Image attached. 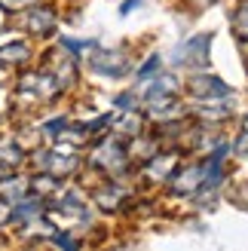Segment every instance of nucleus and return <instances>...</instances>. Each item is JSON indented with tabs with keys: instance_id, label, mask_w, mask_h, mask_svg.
Masks as SVG:
<instances>
[{
	"instance_id": "1",
	"label": "nucleus",
	"mask_w": 248,
	"mask_h": 251,
	"mask_svg": "<svg viewBox=\"0 0 248 251\" xmlns=\"http://www.w3.org/2000/svg\"><path fill=\"white\" fill-rule=\"evenodd\" d=\"M89 68L95 74H101V77H120L123 71H126V55H114L110 49H98V52L89 58Z\"/></svg>"
},
{
	"instance_id": "2",
	"label": "nucleus",
	"mask_w": 248,
	"mask_h": 251,
	"mask_svg": "<svg viewBox=\"0 0 248 251\" xmlns=\"http://www.w3.org/2000/svg\"><path fill=\"white\" fill-rule=\"evenodd\" d=\"M25 25H28L31 31H37V34H46V31H52L55 16H52L49 9H31L28 19H25Z\"/></svg>"
},
{
	"instance_id": "3",
	"label": "nucleus",
	"mask_w": 248,
	"mask_h": 251,
	"mask_svg": "<svg viewBox=\"0 0 248 251\" xmlns=\"http://www.w3.org/2000/svg\"><path fill=\"white\" fill-rule=\"evenodd\" d=\"M233 28H236L242 37H248V3L236 12V16H233Z\"/></svg>"
},
{
	"instance_id": "4",
	"label": "nucleus",
	"mask_w": 248,
	"mask_h": 251,
	"mask_svg": "<svg viewBox=\"0 0 248 251\" xmlns=\"http://www.w3.org/2000/svg\"><path fill=\"white\" fill-rule=\"evenodd\" d=\"M6 215H9V205L3 202V199H0V221H6Z\"/></svg>"
},
{
	"instance_id": "5",
	"label": "nucleus",
	"mask_w": 248,
	"mask_h": 251,
	"mask_svg": "<svg viewBox=\"0 0 248 251\" xmlns=\"http://www.w3.org/2000/svg\"><path fill=\"white\" fill-rule=\"evenodd\" d=\"M3 6H22V3H28V0H0Z\"/></svg>"
}]
</instances>
